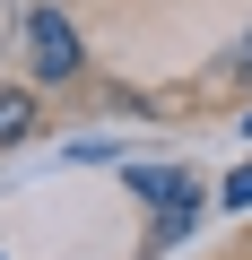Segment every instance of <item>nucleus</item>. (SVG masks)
<instances>
[{"instance_id":"f257e3e1","label":"nucleus","mask_w":252,"mask_h":260,"mask_svg":"<svg viewBox=\"0 0 252 260\" xmlns=\"http://www.w3.org/2000/svg\"><path fill=\"white\" fill-rule=\"evenodd\" d=\"M131 191L157 208V243H183V234H191L200 191H191V174H183V165H131Z\"/></svg>"},{"instance_id":"f03ea898","label":"nucleus","mask_w":252,"mask_h":260,"mask_svg":"<svg viewBox=\"0 0 252 260\" xmlns=\"http://www.w3.org/2000/svg\"><path fill=\"white\" fill-rule=\"evenodd\" d=\"M26 61H35V78H70L78 70V35H70L61 9H35L26 18Z\"/></svg>"},{"instance_id":"7ed1b4c3","label":"nucleus","mask_w":252,"mask_h":260,"mask_svg":"<svg viewBox=\"0 0 252 260\" xmlns=\"http://www.w3.org/2000/svg\"><path fill=\"white\" fill-rule=\"evenodd\" d=\"M26 130H35V95L0 87V139H26Z\"/></svg>"},{"instance_id":"20e7f679","label":"nucleus","mask_w":252,"mask_h":260,"mask_svg":"<svg viewBox=\"0 0 252 260\" xmlns=\"http://www.w3.org/2000/svg\"><path fill=\"white\" fill-rule=\"evenodd\" d=\"M226 208H252V165H235V174H226Z\"/></svg>"},{"instance_id":"39448f33","label":"nucleus","mask_w":252,"mask_h":260,"mask_svg":"<svg viewBox=\"0 0 252 260\" xmlns=\"http://www.w3.org/2000/svg\"><path fill=\"white\" fill-rule=\"evenodd\" d=\"M235 70H243V78H252V52H243V61H235Z\"/></svg>"},{"instance_id":"423d86ee","label":"nucleus","mask_w":252,"mask_h":260,"mask_svg":"<svg viewBox=\"0 0 252 260\" xmlns=\"http://www.w3.org/2000/svg\"><path fill=\"white\" fill-rule=\"evenodd\" d=\"M243 130H252V113H243Z\"/></svg>"}]
</instances>
